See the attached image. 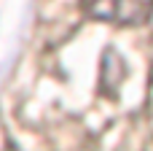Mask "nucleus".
<instances>
[{
  "instance_id": "nucleus-1",
  "label": "nucleus",
  "mask_w": 153,
  "mask_h": 151,
  "mask_svg": "<svg viewBox=\"0 0 153 151\" xmlns=\"http://www.w3.org/2000/svg\"><path fill=\"white\" fill-rule=\"evenodd\" d=\"M86 16L116 24V27H140L153 19V0H81Z\"/></svg>"
}]
</instances>
